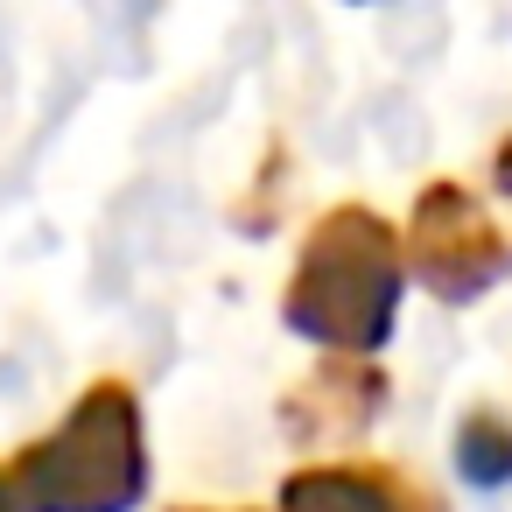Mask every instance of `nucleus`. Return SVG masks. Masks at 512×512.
I'll list each match as a JSON object with an SVG mask.
<instances>
[{
  "label": "nucleus",
  "mask_w": 512,
  "mask_h": 512,
  "mask_svg": "<svg viewBox=\"0 0 512 512\" xmlns=\"http://www.w3.org/2000/svg\"><path fill=\"white\" fill-rule=\"evenodd\" d=\"M407 295V246L372 204H330L281 288V323L337 358H379L400 323Z\"/></svg>",
  "instance_id": "f257e3e1"
},
{
  "label": "nucleus",
  "mask_w": 512,
  "mask_h": 512,
  "mask_svg": "<svg viewBox=\"0 0 512 512\" xmlns=\"http://www.w3.org/2000/svg\"><path fill=\"white\" fill-rule=\"evenodd\" d=\"M22 512H134L148 498V435L127 379H92L71 414L15 463Z\"/></svg>",
  "instance_id": "f03ea898"
},
{
  "label": "nucleus",
  "mask_w": 512,
  "mask_h": 512,
  "mask_svg": "<svg viewBox=\"0 0 512 512\" xmlns=\"http://www.w3.org/2000/svg\"><path fill=\"white\" fill-rule=\"evenodd\" d=\"M400 246H407V274L449 309H470L498 281H512V232L456 176H435L414 197V218H407Z\"/></svg>",
  "instance_id": "7ed1b4c3"
},
{
  "label": "nucleus",
  "mask_w": 512,
  "mask_h": 512,
  "mask_svg": "<svg viewBox=\"0 0 512 512\" xmlns=\"http://www.w3.org/2000/svg\"><path fill=\"white\" fill-rule=\"evenodd\" d=\"M379 407H386V372L372 358L323 351V365L281 393V428L295 449H337V442H358L379 421Z\"/></svg>",
  "instance_id": "20e7f679"
},
{
  "label": "nucleus",
  "mask_w": 512,
  "mask_h": 512,
  "mask_svg": "<svg viewBox=\"0 0 512 512\" xmlns=\"http://www.w3.org/2000/svg\"><path fill=\"white\" fill-rule=\"evenodd\" d=\"M281 512H449V498L400 463L344 456V463L288 470L281 477Z\"/></svg>",
  "instance_id": "39448f33"
},
{
  "label": "nucleus",
  "mask_w": 512,
  "mask_h": 512,
  "mask_svg": "<svg viewBox=\"0 0 512 512\" xmlns=\"http://www.w3.org/2000/svg\"><path fill=\"white\" fill-rule=\"evenodd\" d=\"M449 463L470 491H505L512 484V414L498 407H470L449 435Z\"/></svg>",
  "instance_id": "423d86ee"
},
{
  "label": "nucleus",
  "mask_w": 512,
  "mask_h": 512,
  "mask_svg": "<svg viewBox=\"0 0 512 512\" xmlns=\"http://www.w3.org/2000/svg\"><path fill=\"white\" fill-rule=\"evenodd\" d=\"M491 190L512 204V134H505V141H498V155H491Z\"/></svg>",
  "instance_id": "0eeeda50"
},
{
  "label": "nucleus",
  "mask_w": 512,
  "mask_h": 512,
  "mask_svg": "<svg viewBox=\"0 0 512 512\" xmlns=\"http://www.w3.org/2000/svg\"><path fill=\"white\" fill-rule=\"evenodd\" d=\"M0 512H22V498H15V477L0 470Z\"/></svg>",
  "instance_id": "6e6552de"
},
{
  "label": "nucleus",
  "mask_w": 512,
  "mask_h": 512,
  "mask_svg": "<svg viewBox=\"0 0 512 512\" xmlns=\"http://www.w3.org/2000/svg\"><path fill=\"white\" fill-rule=\"evenodd\" d=\"M176 512H253V505H176Z\"/></svg>",
  "instance_id": "1a4fd4ad"
},
{
  "label": "nucleus",
  "mask_w": 512,
  "mask_h": 512,
  "mask_svg": "<svg viewBox=\"0 0 512 512\" xmlns=\"http://www.w3.org/2000/svg\"><path fill=\"white\" fill-rule=\"evenodd\" d=\"M351 8H365V0H351Z\"/></svg>",
  "instance_id": "9d476101"
}]
</instances>
